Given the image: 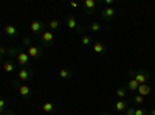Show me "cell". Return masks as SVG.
Listing matches in <instances>:
<instances>
[{
	"instance_id": "6da1fadb",
	"label": "cell",
	"mask_w": 155,
	"mask_h": 115,
	"mask_svg": "<svg viewBox=\"0 0 155 115\" xmlns=\"http://www.w3.org/2000/svg\"><path fill=\"white\" fill-rule=\"evenodd\" d=\"M41 41L44 42V45H45V47H50L51 44L54 42V36H53V31H50V30L44 31V33H42V36H41Z\"/></svg>"
},
{
	"instance_id": "7a4b0ae2",
	"label": "cell",
	"mask_w": 155,
	"mask_h": 115,
	"mask_svg": "<svg viewBox=\"0 0 155 115\" xmlns=\"http://www.w3.org/2000/svg\"><path fill=\"white\" fill-rule=\"evenodd\" d=\"M31 76H33V70H30V69H27V67H22V69L17 72V78H19L20 81H28Z\"/></svg>"
},
{
	"instance_id": "3957f363",
	"label": "cell",
	"mask_w": 155,
	"mask_h": 115,
	"mask_svg": "<svg viewBox=\"0 0 155 115\" xmlns=\"http://www.w3.org/2000/svg\"><path fill=\"white\" fill-rule=\"evenodd\" d=\"M28 61H30L28 53H27V52H23V50H20V52L17 53V56H16V62L19 64V66H27Z\"/></svg>"
},
{
	"instance_id": "277c9868",
	"label": "cell",
	"mask_w": 155,
	"mask_h": 115,
	"mask_svg": "<svg viewBox=\"0 0 155 115\" xmlns=\"http://www.w3.org/2000/svg\"><path fill=\"white\" fill-rule=\"evenodd\" d=\"M134 79L138 83V84H147V79H149V76H147V73L146 72H143V70H140V72H137L135 75H134Z\"/></svg>"
},
{
	"instance_id": "5b68a950",
	"label": "cell",
	"mask_w": 155,
	"mask_h": 115,
	"mask_svg": "<svg viewBox=\"0 0 155 115\" xmlns=\"http://www.w3.org/2000/svg\"><path fill=\"white\" fill-rule=\"evenodd\" d=\"M27 50H28L27 53H28L30 58H39V56H42V48H41V47L31 45V47H28Z\"/></svg>"
},
{
	"instance_id": "8992f818",
	"label": "cell",
	"mask_w": 155,
	"mask_h": 115,
	"mask_svg": "<svg viewBox=\"0 0 155 115\" xmlns=\"http://www.w3.org/2000/svg\"><path fill=\"white\" fill-rule=\"evenodd\" d=\"M101 16L104 17V19H107V20H110L112 17H115V8H113V6L104 8V9L101 11Z\"/></svg>"
},
{
	"instance_id": "52a82bcc",
	"label": "cell",
	"mask_w": 155,
	"mask_h": 115,
	"mask_svg": "<svg viewBox=\"0 0 155 115\" xmlns=\"http://www.w3.org/2000/svg\"><path fill=\"white\" fill-rule=\"evenodd\" d=\"M17 90H19V95L23 96V98H27V96L31 95V89H30L27 84H20V86H17Z\"/></svg>"
},
{
	"instance_id": "ba28073f",
	"label": "cell",
	"mask_w": 155,
	"mask_h": 115,
	"mask_svg": "<svg viewBox=\"0 0 155 115\" xmlns=\"http://www.w3.org/2000/svg\"><path fill=\"white\" fill-rule=\"evenodd\" d=\"M137 92H140L141 96H147V95L152 93V87H150L149 84H140V87H138Z\"/></svg>"
},
{
	"instance_id": "9c48e42d",
	"label": "cell",
	"mask_w": 155,
	"mask_h": 115,
	"mask_svg": "<svg viewBox=\"0 0 155 115\" xmlns=\"http://www.w3.org/2000/svg\"><path fill=\"white\" fill-rule=\"evenodd\" d=\"M5 34L9 36V37H14V36L19 34V31H17V28L14 27V25H5Z\"/></svg>"
},
{
	"instance_id": "30bf717a",
	"label": "cell",
	"mask_w": 155,
	"mask_h": 115,
	"mask_svg": "<svg viewBox=\"0 0 155 115\" xmlns=\"http://www.w3.org/2000/svg\"><path fill=\"white\" fill-rule=\"evenodd\" d=\"M42 110L45 113H53L56 110V106H54V103H51V101H47V103L42 104Z\"/></svg>"
},
{
	"instance_id": "8fae6325",
	"label": "cell",
	"mask_w": 155,
	"mask_h": 115,
	"mask_svg": "<svg viewBox=\"0 0 155 115\" xmlns=\"http://www.w3.org/2000/svg\"><path fill=\"white\" fill-rule=\"evenodd\" d=\"M30 30H31L33 33H41V30H42V22H41V20H33V22L30 23Z\"/></svg>"
},
{
	"instance_id": "7c38bea8",
	"label": "cell",
	"mask_w": 155,
	"mask_h": 115,
	"mask_svg": "<svg viewBox=\"0 0 155 115\" xmlns=\"http://www.w3.org/2000/svg\"><path fill=\"white\" fill-rule=\"evenodd\" d=\"M14 70H16V64L12 62V61L3 62V72H5V73H12Z\"/></svg>"
},
{
	"instance_id": "4fadbf2b",
	"label": "cell",
	"mask_w": 155,
	"mask_h": 115,
	"mask_svg": "<svg viewBox=\"0 0 155 115\" xmlns=\"http://www.w3.org/2000/svg\"><path fill=\"white\" fill-rule=\"evenodd\" d=\"M84 6H85V12H87V14H92V11L96 6V2H95V0H85Z\"/></svg>"
},
{
	"instance_id": "5bb4252c",
	"label": "cell",
	"mask_w": 155,
	"mask_h": 115,
	"mask_svg": "<svg viewBox=\"0 0 155 115\" xmlns=\"http://www.w3.org/2000/svg\"><path fill=\"white\" fill-rule=\"evenodd\" d=\"M115 109L118 110V112H126L127 110V104H126V101L124 100H118L115 103Z\"/></svg>"
},
{
	"instance_id": "9a60e30c",
	"label": "cell",
	"mask_w": 155,
	"mask_h": 115,
	"mask_svg": "<svg viewBox=\"0 0 155 115\" xmlns=\"http://www.w3.org/2000/svg\"><path fill=\"white\" fill-rule=\"evenodd\" d=\"M93 52L95 53H104L106 52V45L102 42H95L93 44Z\"/></svg>"
},
{
	"instance_id": "2e32d148",
	"label": "cell",
	"mask_w": 155,
	"mask_h": 115,
	"mask_svg": "<svg viewBox=\"0 0 155 115\" xmlns=\"http://www.w3.org/2000/svg\"><path fill=\"white\" fill-rule=\"evenodd\" d=\"M67 27H68L70 30H74V28L78 27V20H76V17L70 16V17L67 19Z\"/></svg>"
},
{
	"instance_id": "e0dca14e",
	"label": "cell",
	"mask_w": 155,
	"mask_h": 115,
	"mask_svg": "<svg viewBox=\"0 0 155 115\" xmlns=\"http://www.w3.org/2000/svg\"><path fill=\"white\" fill-rule=\"evenodd\" d=\"M59 78H62V79H70V78H71L70 70H67V69H61V70H59Z\"/></svg>"
},
{
	"instance_id": "ac0fdd59",
	"label": "cell",
	"mask_w": 155,
	"mask_h": 115,
	"mask_svg": "<svg viewBox=\"0 0 155 115\" xmlns=\"http://www.w3.org/2000/svg\"><path fill=\"white\" fill-rule=\"evenodd\" d=\"M127 87H129V90H132V92H137V90H138V87H140V84H138V83H137V81H135V79L132 78L130 81L127 83Z\"/></svg>"
},
{
	"instance_id": "d6986e66",
	"label": "cell",
	"mask_w": 155,
	"mask_h": 115,
	"mask_svg": "<svg viewBox=\"0 0 155 115\" xmlns=\"http://www.w3.org/2000/svg\"><path fill=\"white\" fill-rule=\"evenodd\" d=\"M59 25H61V23H59L58 19H53V20H50V22H48V27H50L51 30H58V28H59Z\"/></svg>"
},
{
	"instance_id": "ffe728a7",
	"label": "cell",
	"mask_w": 155,
	"mask_h": 115,
	"mask_svg": "<svg viewBox=\"0 0 155 115\" xmlns=\"http://www.w3.org/2000/svg\"><path fill=\"white\" fill-rule=\"evenodd\" d=\"M101 28H102V25H101L99 22H93L92 25H90V30H92L93 33H98V31H99Z\"/></svg>"
},
{
	"instance_id": "44dd1931",
	"label": "cell",
	"mask_w": 155,
	"mask_h": 115,
	"mask_svg": "<svg viewBox=\"0 0 155 115\" xmlns=\"http://www.w3.org/2000/svg\"><path fill=\"white\" fill-rule=\"evenodd\" d=\"M116 95H118V98L124 100L127 96V90H126V89H118V90H116Z\"/></svg>"
},
{
	"instance_id": "7402d4cb",
	"label": "cell",
	"mask_w": 155,
	"mask_h": 115,
	"mask_svg": "<svg viewBox=\"0 0 155 115\" xmlns=\"http://www.w3.org/2000/svg\"><path fill=\"white\" fill-rule=\"evenodd\" d=\"M90 41H92V37L87 36V34H84V36L81 37V42H82V45H90Z\"/></svg>"
},
{
	"instance_id": "603a6c76",
	"label": "cell",
	"mask_w": 155,
	"mask_h": 115,
	"mask_svg": "<svg viewBox=\"0 0 155 115\" xmlns=\"http://www.w3.org/2000/svg\"><path fill=\"white\" fill-rule=\"evenodd\" d=\"M22 47H31V37H25L22 42Z\"/></svg>"
},
{
	"instance_id": "cb8c5ba5",
	"label": "cell",
	"mask_w": 155,
	"mask_h": 115,
	"mask_svg": "<svg viewBox=\"0 0 155 115\" xmlns=\"http://www.w3.org/2000/svg\"><path fill=\"white\" fill-rule=\"evenodd\" d=\"M5 106H6V101H5L3 98H0V115L3 113V109H5Z\"/></svg>"
},
{
	"instance_id": "d4e9b609",
	"label": "cell",
	"mask_w": 155,
	"mask_h": 115,
	"mask_svg": "<svg viewBox=\"0 0 155 115\" xmlns=\"http://www.w3.org/2000/svg\"><path fill=\"white\" fill-rule=\"evenodd\" d=\"M134 101H135L137 104H141V103H143V101H144V96H141V95H137V96L134 98Z\"/></svg>"
},
{
	"instance_id": "484cf974",
	"label": "cell",
	"mask_w": 155,
	"mask_h": 115,
	"mask_svg": "<svg viewBox=\"0 0 155 115\" xmlns=\"http://www.w3.org/2000/svg\"><path fill=\"white\" fill-rule=\"evenodd\" d=\"M124 115H135V109L134 107H127V110L124 112Z\"/></svg>"
},
{
	"instance_id": "4316f807",
	"label": "cell",
	"mask_w": 155,
	"mask_h": 115,
	"mask_svg": "<svg viewBox=\"0 0 155 115\" xmlns=\"http://www.w3.org/2000/svg\"><path fill=\"white\" fill-rule=\"evenodd\" d=\"M135 115H146V110L141 109V107H138V109H135Z\"/></svg>"
},
{
	"instance_id": "83f0119b",
	"label": "cell",
	"mask_w": 155,
	"mask_h": 115,
	"mask_svg": "<svg viewBox=\"0 0 155 115\" xmlns=\"http://www.w3.org/2000/svg\"><path fill=\"white\" fill-rule=\"evenodd\" d=\"M0 53H2V55L5 56V55H6L8 52H6V48H5V47H0Z\"/></svg>"
},
{
	"instance_id": "f1b7e54d",
	"label": "cell",
	"mask_w": 155,
	"mask_h": 115,
	"mask_svg": "<svg viewBox=\"0 0 155 115\" xmlns=\"http://www.w3.org/2000/svg\"><path fill=\"white\" fill-rule=\"evenodd\" d=\"M112 3H113V0H106V5L107 6H112Z\"/></svg>"
},
{
	"instance_id": "f546056e",
	"label": "cell",
	"mask_w": 155,
	"mask_h": 115,
	"mask_svg": "<svg viewBox=\"0 0 155 115\" xmlns=\"http://www.w3.org/2000/svg\"><path fill=\"white\" fill-rule=\"evenodd\" d=\"M70 5H71V6H73V8H78V3H76V2H71V3H70Z\"/></svg>"
},
{
	"instance_id": "4dcf8cb0",
	"label": "cell",
	"mask_w": 155,
	"mask_h": 115,
	"mask_svg": "<svg viewBox=\"0 0 155 115\" xmlns=\"http://www.w3.org/2000/svg\"><path fill=\"white\" fill-rule=\"evenodd\" d=\"M149 113H150V115H155V109H152V110H150Z\"/></svg>"
},
{
	"instance_id": "1f68e13d",
	"label": "cell",
	"mask_w": 155,
	"mask_h": 115,
	"mask_svg": "<svg viewBox=\"0 0 155 115\" xmlns=\"http://www.w3.org/2000/svg\"><path fill=\"white\" fill-rule=\"evenodd\" d=\"M2 115H12V113H11V112H3Z\"/></svg>"
},
{
	"instance_id": "d6a6232c",
	"label": "cell",
	"mask_w": 155,
	"mask_h": 115,
	"mask_svg": "<svg viewBox=\"0 0 155 115\" xmlns=\"http://www.w3.org/2000/svg\"><path fill=\"white\" fill-rule=\"evenodd\" d=\"M2 59H3V55H2V53H0V61H2Z\"/></svg>"
},
{
	"instance_id": "836d02e7",
	"label": "cell",
	"mask_w": 155,
	"mask_h": 115,
	"mask_svg": "<svg viewBox=\"0 0 155 115\" xmlns=\"http://www.w3.org/2000/svg\"><path fill=\"white\" fill-rule=\"evenodd\" d=\"M99 115H106V113H99Z\"/></svg>"
}]
</instances>
